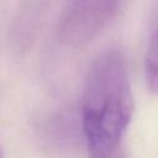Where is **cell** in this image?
I'll return each mask as SVG.
<instances>
[{"label": "cell", "mask_w": 158, "mask_h": 158, "mask_svg": "<svg viewBox=\"0 0 158 158\" xmlns=\"http://www.w3.org/2000/svg\"><path fill=\"white\" fill-rule=\"evenodd\" d=\"M126 0H72L58 25V37L78 47L93 41L116 17Z\"/></svg>", "instance_id": "7a4b0ae2"}, {"label": "cell", "mask_w": 158, "mask_h": 158, "mask_svg": "<svg viewBox=\"0 0 158 158\" xmlns=\"http://www.w3.org/2000/svg\"><path fill=\"white\" fill-rule=\"evenodd\" d=\"M144 74L148 89L153 94L158 95V15L148 40L144 59Z\"/></svg>", "instance_id": "3957f363"}, {"label": "cell", "mask_w": 158, "mask_h": 158, "mask_svg": "<svg viewBox=\"0 0 158 158\" xmlns=\"http://www.w3.org/2000/svg\"><path fill=\"white\" fill-rule=\"evenodd\" d=\"M133 111L125 57L118 49H107L91 63L83 90L81 128L90 158H127Z\"/></svg>", "instance_id": "6da1fadb"}]
</instances>
